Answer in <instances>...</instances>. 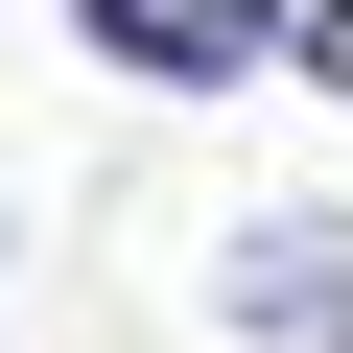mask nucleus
<instances>
[{
    "mask_svg": "<svg viewBox=\"0 0 353 353\" xmlns=\"http://www.w3.org/2000/svg\"><path fill=\"white\" fill-rule=\"evenodd\" d=\"M71 48H118L141 94H259L283 71V0H71Z\"/></svg>",
    "mask_w": 353,
    "mask_h": 353,
    "instance_id": "obj_1",
    "label": "nucleus"
},
{
    "mask_svg": "<svg viewBox=\"0 0 353 353\" xmlns=\"http://www.w3.org/2000/svg\"><path fill=\"white\" fill-rule=\"evenodd\" d=\"M212 306L283 330V353H353V212H259V236L212 259Z\"/></svg>",
    "mask_w": 353,
    "mask_h": 353,
    "instance_id": "obj_2",
    "label": "nucleus"
},
{
    "mask_svg": "<svg viewBox=\"0 0 353 353\" xmlns=\"http://www.w3.org/2000/svg\"><path fill=\"white\" fill-rule=\"evenodd\" d=\"M283 48H306V71H330V94H353V0H306V24H283Z\"/></svg>",
    "mask_w": 353,
    "mask_h": 353,
    "instance_id": "obj_3",
    "label": "nucleus"
}]
</instances>
